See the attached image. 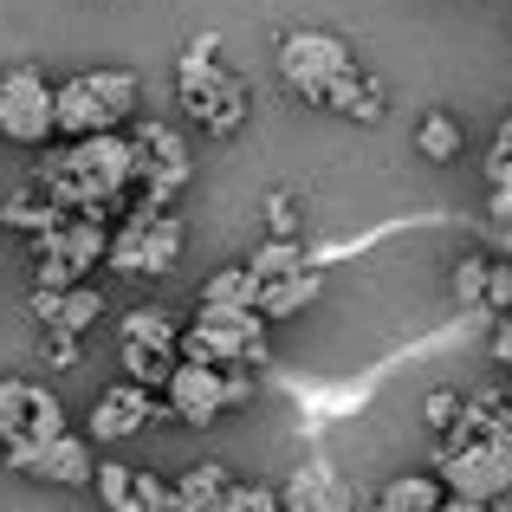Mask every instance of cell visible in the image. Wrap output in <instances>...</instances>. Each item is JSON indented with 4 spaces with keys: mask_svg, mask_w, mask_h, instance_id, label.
<instances>
[{
    "mask_svg": "<svg viewBox=\"0 0 512 512\" xmlns=\"http://www.w3.org/2000/svg\"><path fill=\"white\" fill-rule=\"evenodd\" d=\"M253 402V363H227V409Z\"/></svg>",
    "mask_w": 512,
    "mask_h": 512,
    "instance_id": "32",
    "label": "cell"
},
{
    "mask_svg": "<svg viewBox=\"0 0 512 512\" xmlns=\"http://www.w3.org/2000/svg\"><path fill=\"white\" fill-rule=\"evenodd\" d=\"M0 221H7L13 234H26V240H33V234H52V227L65 221V208H59V201L46 195V188H20V195H7V208H0Z\"/></svg>",
    "mask_w": 512,
    "mask_h": 512,
    "instance_id": "18",
    "label": "cell"
},
{
    "mask_svg": "<svg viewBox=\"0 0 512 512\" xmlns=\"http://www.w3.org/2000/svg\"><path fill=\"white\" fill-rule=\"evenodd\" d=\"M26 480H52V487H91V474H98V448H91V435H52L46 448H33L26 454V467H20Z\"/></svg>",
    "mask_w": 512,
    "mask_h": 512,
    "instance_id": "11",
    "label": "cell"
},
{
    "mask_svg": "<svg viewBox=\"0 0 512 512\" xmlns=\"http://www.w3.org/2000/svg\"><path fill=\"white\" fill-rule=\"evenodd\" d=\"M493 363H512V312H500L493 325Z\"/></svg>",
    "mask_w": 512,
    "mask_h": 512,
    "instance_id": "33",
    "label": "cell"
},
{
    "mask_svg": "<svg viewBox=\"0 0 512 512\" xmlns=\"http://www.w3.org/2000/svg\"><path fill=\"white\" fill-rule=\"evenodd\" d=\"M480 312H512V260H493L487 266V299H480Z\"/></svg>",
    "mask_w": 512,
    "mask_h": 512,
    "instance_id": "29",
    "label": "cell"
},
{
    "mask_svg": "<svg viewBox=\"0 0 512 512\" xmlns=\"http://www.w3.org/2000/svg\"><path fill=\"white\" fill-rule=\"evenodd\" d=\"M493 150H506V156H512V117L500 124V137H493Z\"/></svg>",
    "mask_w": 512,
    "mask_h": 512,
    "instance_id": "36",
    "label": "cell"
},
{
    "mask_svg": "<svg viewBox=\"0 0 512 512\" xmlns=\"http://www.w3.org/2000/svg\"><path fill=\"white\" fill-rule=\"evenodd\" d=\"M461 143H467V130L454 111H428L415 124V156H428V163H461Z\"/></svg>",
    "mask_w": 512,
    "mask_h": 512,
    "instance_id": "20",
    "label": "cell"
},
{
    "mask_svg": "<svg viewBox=\"0 0 512 512\" xmlns=\"http://www.w3.org/2000/svg\"><path fill=\"white\" fill-rule=\"evenodd\" d=\"M0 137L39 150L59 137V85L39 65H7L0 72Z\"/></svg>",
    "mask_w": 512,
    "mask_h": 512,
    "instance_id": "3",
    "label": "cell"
},
{
    "mask_svg": "<svg viewBox=\"0 0 512 512\" xmlns=\"http://www.w3.org/2000/svg\"><path fill=\"white\" fill-rule=\"evenodd\" d=\"M493 221H500V227L512 221V188H493Z\"/></svg>",
    "mask_w": 512,
    "mask_h": 512,
    "instance_id": "34",
    "label": "cell"
},
{
    "mask_svg": "<svg viewBox=\"0 0 512 512\" xmlns=\"http://www.w3.org/2000/svg\"><path fill=\"white\" fill-rule=\"evenodd\" d=\"M98 130H111V117H104V104H98V91H91V78H85V72L65 78V85H59V137L85 143V137H98Z\"/></svg>",
    "mask_w": 512,
    "mask_h": 512,
    "instance_id": "12",
    "label": "cell"
},
{
    "mask_svg": "<svg viewBox=\"0 0 512 512\" xmlns=\"http://www.w3.org/2000/svg\"><path fill=\"white\" fill-rule=\"evenodd\" d=\"M227 487H234V474H227L221 461H195L175 474V512H214L227 500Z\"/></svg>",
    "mask_w": 512,
    "mask_h": 512,
    "instance_id": "15",
    "label": "cell"
},
{
    "mask_svg": "<svg viewBox=\"0 0 512 512\" xmlns=\"http://www.w3.org/2000/svg\"><path fill=\"white\" fill-rule=\"evenodd\" d=\"M117 344H137V350H163V357H182V331L163 305H137V312L117 318Z\"/></svg>",
    "mask_w": 512,
    "mask_h": 512,
    "instance_id": "14",
    "label": "cell"
},
{
    "mask_svg": "<svg viewBox=\"0 0 512 512\" xmlns=\"http://www.w3.org/2000/svg\"><path fill=\"white\" fill-rule=\"evenodd\" d=\"M441 500H448L441 474H396L376 493V512H441Z\"/></svg>",
    "mask_w": 512,
    "mask_h": 512,
    "instance_id": "17",
    "label": "cell"
},
{
    "mask_svg": "<svg viewBox=\"0 0 512 512\" xmlns=\"http://www.w3.org/2000/svg\"><path fill=\"white\" fill-rule=\"evenodd\" d=\"M91 487H98L104 512H130V500H137V467H130V461H98Z\"/></svg>",
    "mask_w": 512,
    "mask_h": 512,
    "instance_id": "22",
    "label": "cell"
},
{
    "mask_svg": "<svg viewBox=\"0 0 512 512\" xmlns=\"http://www.w3.org/2000/svg\"><path fill=\"white\" fill-rule=\"evenodd\" d=\"M318 104H325V111H338V117H350V124H376V117L389 111L383 85H376L370 72H344V78H338V85H331Z\"/></svg>",
    "mask_w": 512,
    "mask_h": 512,
    "instance_id": "13",
    "label": "cell"
},
{
    "mask_svg": "<svg viewBox=\"0 0 512 512\" xmlns=\"http://www.w3.org/2000/svg\"><path fill=\"white\" fill-rule=\"evenodd\" d=\"M221 33H195L182 52V65H175V98H182V111L195 117L208 137H234L240 124H247L253 111V91L240 85L234 72H221Z\"/></svg>",
    "mask_w": 512,
    "mask_h": 512,
    "instance_id": "1",
    "label": "cell"
},
{
    "mask_svg": "<svg viewBox=\"0 0 512 512\" xmlns=\"http://www.w3.org/2000/svg\"><path fill=\"white\" fill-rule=\"evenodd\" d=\"M214 512H286V500H279V487H227Z\"/></svg>",
    "mask_w": 512,
    "mask_h": 512,
    "instance_id": "27",
    "label": "cell"
},
{
    "mask_svg": "<svg viewBox=\"0 0 512 512\" xmlns=\"http://www.w3.org/2000/svg\"><path fill=\"white\" fill-rule=\"evenodd\" d=\"M104 260H111L117 273H130V279L169 273V266L182 260V214L156 208V201H137L130 221L111 234V253H104Z\"/></svg>",
    "mask_w": 512,
    "mask_h": 512,
    "instance_id": "5",
    "label": "cell"
},
{
    "mask_svg": "<svg viewBox=\"0 0 512 512\" xmlns=\"http://www.w3.org/2000/svg\"><path fill=\"white\" fill-rule=\"evenodd\" d=\"M26 312H33L46 331H72V338H85V331L98 325L111 305H104L98 286H85V279H78V286H39L33 299H26Z\"/></svg>",
    "mask_w": 512,
    "mask_h": 512,
    "instance_id": "10",
    "label": "cell"
},
{
    "mask_svg": "<svg viewBox=\"0 0 512 512\" xmlns=\"http://www.w3.org/2000/svg\"><path fill=\"white\" fill-rule=\"evenodd\" d=\"M344 72H357V59H350V46H344L338 33L305 26V33H286V39H279V78H286L299 98H325Z\"/></svg>",
    "mask_w": 512,
    "mask_h": 512,
    "instance_id": "6",
    "label": "cell"
},
{
    "mask_svg": "<svg viewBox=\"0 0 512 512\" xmlns=\"http://www.w3.org/2000/svg\"><path fill=\"white\" fill-rule=\"evenodd\" d=\"M117 363H124V376L143 383V389H163L169 370H175V357H163V350H137V344H117Z\"/></svg>",
    "mask_w": 512,
    "mask_h": 512,
    "instance_id": "24",
    "label": "cell"
},
{
    "mask_svg": "<svg viewBox=\"0 0 512 512\" xmlns=\"http://www.w3.org/2000/svg\"><path fill=\"white\" fill-rule=\"evenodd\" d=\"M487 253H467V260L461 266H454V279H448V286H454V299H461V305H480V299H487Z\"/></svg>",
    "mask_w": 512,
    "mask_h": 512,
    "instance_id": "25",
    "label": "cell"
},
{
    "mask_svg": "<svg viewBox=\"0 0 512 512\" xmlns=\"http://www.w3.org/2000/svg\"><path fill=\"white\" fill-rule=\"evenodd\" d=\"M279 500H286V512H357V493H350V480L338 474L331 461H299L286 474V487H279Z\"/></svg>",
    "mask_w": 512,
    "mask_h": 512,
    "instance_id": "9",
    "label": "cell"
},
{
    "mask_svg": "<svg viewBox=\"0 0 512 512\" xmlns=\"http://www.w3.org/2000/svg\"><path fill=\"white\" fill-rule=\"evenodd\" d=\"M130 512H175V480L137 467V500H130Z\"/></svg>",
    "mask_w": 512,
    "mask_h": 512,
    "instance_id": "26",
    "label": "cell"
},
{
    "mask_svg": "<svg viewBox=\"0 0 512 512\" xmlns=\"http://www.w3.org/2000/svg\"><path fill=\"white\" fill-rule=\"evenodd\" d=\"M85 78H91V91H98L111 130H124L130 117L143 111V78H137V72H124V65H104V72H85Z\"/></svg>",
    "mask_w": 512,
    "mask_h": 512,
    "instance_id": "16",
    "label": "cell"
},
{
    "mask_svg": "<svg viewBox=\"0 0 512 512\" xmlns=\"http://www.w3.org/2000/svg\"><path fill=\"white\" fill-rule=\"evenodd\" d=\"M39 350L52 357V370H72V363H78V338H72V331H46V344H39Z\"/></svg>",
    "mask_w": 512,
    "mask_h": 512,
    "instance_id": "31",
    "label": "cell"
},
{
    "mask_svg": "<svg viewBox=\"0 0 512 512\" xmlns=\"http://www.w3.org/2000/svg\"><path fill=\"white\" fill-rule=\"evenodd\" d=\"M52 435H65V402L46 383L0 376V454H7V467H26V454L46 448Z\"/></svg>",
    "mask_w": 512,
    "mask_h": 512,
    "instance_id": "2",
    "label": "cell"
},
{
    "mask_svg": "<svg viewBox=\"0 0 512 512\" xmlns=\"http://www.w3.org/2000/svg\"><path fill=\"white\" fill-rule=\"evenodd\" d=\"M441 512H493V506H480V500H461V493H448V500H441Z\"/></svg>",
    "mask_w": 512,
    "mask_h": 512,
    "instance_id": "35",
    "label": "cell"
},
{
    "mask_svg": "<svg viewBox=\"0 0 512 512\" xmlns=\"http://www.w3.org/2000/svg\"><path fill=\"white\" fill-rule=\"evenodd\" d=\"M500 260H512V221L500 227Z\"/></svg>",
    "mask_w": 512,
    "mask_h": 512,
    "instance_id": "37",
    "label": "cell"
},
{
    "mask_svg": "<svg viewBox=\"0 0 512 512\" xmlns=\"http://www.w3.org/2000/svg\"><path fill=\"white\" fill-rule=\"evenodd\" d=\"M461 389H435V396H428V428H435V435H454V422H461Z\"/></svg>",
    "mask_w": 512,
    "mask_h": 512,
    "instance_id": "30",
    "label": "cell"
},
{
    "mask_svg": "<svg viewBox=\"0 0 512 512\" xmlns=\"http://www.w3.org/2000/svg\"><path fill=\"white\" fill-rule=\"evenodd\" d=\"M163 415H175L188 428H214L227 415V370L201 357H175V370L163 383Z\"/></svg>",
    "mask_w": 512,
    "mask_h": 512,
    "instance_id": "7",
    "label": "cell"
},
{
    "mask_svg": "<svg viewBox=\"0 0 512 512\" xmlns=\"http://www.w3.org/2000/svg\"><path fill=\"white\" fill-rule=\"evenodd\" d=\"M182 357L201 363H260L266 357V318L253 305H201L195 325L182 331Z\"/></svg>",
    "mask_w": 512,
    "mask_h": 512,
    "instance_id": "4",
    "label": "cell"
},
{
    "mask_svg": "<svg viewBox=\"0 0 512 512\" xmlns=\"http://www.w3.org/2000/svg\"><path fill=\"white\" fill-rule=\"evenodd\" d=\"M312 299H318V273H312V266H299V273H286V279H266V286H260V318L273 325V318H292V312H305Z\"/></svg>",
    "mask_w": 512,
    "mask_h": 512,
    "instance_id": "19",
    "label": "cell"
},
{
    "mask_svg": "<svg viewBox=\"0 0 512 512\" xmlns=\"http://www.w3.org/2000/svg\"><path fill=\"white\" fill-rule=\"evenodd\" d=\"M266 234L273 240H299V201L279 188V195H266Z\"/></svg>",
    "mask_w": 512,
    "mask_h": 512,
    "instance_id": "28",
    "label": "cell"
},
{
    "mask_svg": "<svg viewBox=\"0 0 512 512\" xmlns=\"http://www.w3.org/2000/svg\"><path fill=\"white\" fill-rule=\"evenodd\" d=\"M253 279H260V286H266V279H286V273H299V266H305V247H299V240H266V247H253Z\"/></svg>",
    "mask_w": 512,
    "mask_h": 512,
    "instance_id": "23",
    "label": "cell"
},
{
    "mask_svg": "<svg viewBox=\"0 0 512 512\" xmlns=\"http://www.w3.org/2000/svg\"><path fill=\"white\" fill-rule=\"evenodd\" d=\"M156 422V389H143V383H111L98 402H91V428L85 435L91 441H130V435H143V428Z\"/></svg>",
    "mask_w": 512,
    "mask_h": 512,
    "instance_id": "8",
    "label": "cell"
},
{
    "mask_svg": "<svg viewBox=\"0 0 512 512\" xmlns=\"http://www.w3.org/2000/svg\"><path fill=\"white\" fill-rule=\"evenodd\" d=\"M201 305H253V312H260V279H253V266H221V273L201 286Z\"/></svg>",
    "mask_w": 512,
    "mask_h": 512,
    "instance_id": "21",
    "label": "cell"
}]
</instances>
